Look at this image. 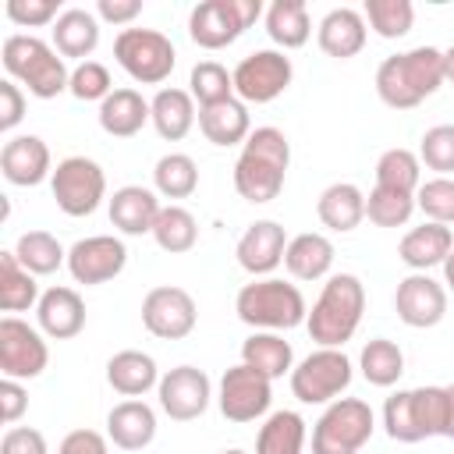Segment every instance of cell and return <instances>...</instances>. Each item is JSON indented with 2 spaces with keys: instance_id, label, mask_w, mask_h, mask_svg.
<instances>
[{
  "instance_id": "cell-7",
  "label": "cell",
  "mask_w": 454,
  "mask_h": 454,
  "mask_svg": "<svg viewBox=\"0 0 454 454\" xmlns=\"http://www.w3.org/2000/svg\"><path fill=\"white\" fill-rule=\"evenodd\" d=\"M114 60L124 67L128 78L142 85H160L170 78L177 64V50L156 28H121L114 39Z\"/></svg>"
},
{
  "instance_id": "cell-32",
  "label": "cell",
  "mask_w": 454,
  "mask_h": 454,
  "mask_svg": "<svg viewBox=\"0 0 454 454\" xmlns=\"http://www.w3.org/2000/svg\"><path fill=\"white\" fill-rule=\"evenodd\" d=\"M241 362L259 369L262 376L270 380H280V376H291L294 369V351H291V340H284L280 333L273 330H255L241 340Z\"/></svg>"
},
{
  "instance_id": "cell-15",
  "label": "cell",
  "mask_w": 454,
  "mask_h": 454,
  "mask_svg": "<svg viewBox=\"0 0 454 454\" xmlns=\"http://www.w3.org/2000/svg\"><path fill=\"white\" fill-rule=\"evenodd\" d=\"M124 266H128V248L114 234H92L67 248V273L74 277V284H85V287L121 277Z\"/></svg>"
},
{
  "instance_id": "cell-47",
  "label": "cell",
  "mask_w": 454,
  "mask_h": 454,
  "mask_svg": "<svg viewBox=\"0 0 454 454\" xmlns=\"http://www.w3.org/2000/svg\"><path fill=\"white\" fill-rule=\"evenodd\" d=\"M67 92L82 103H103L110 92H114V82H110V71L106 64L99 60H82L74 71H71V85Z\"/></svg>"
},
{
  "instance_id": "cell-19",
  "label": "cell",
  "mask_w": 454,
  "mask_h": 454,
  "mask_svg": "<svg viewBox=\"0 0 454 454\" xmlns=\"http://www.w3.org/2000/svg\"><path fill=\"white\" fill-rule=\"evenodd\" d=\"M0 170L11 184L18 188H35L46 177H53V160L50 145L39 135H14L0 149Z\"/></svg>"
},
{
  "instance_id": "cell-17",
  "label": "cell",
  "mask_w": 454,
  "mask_h": 454,
  "mask_svg": "<svg viewBox=\"0 0 454 454\" xmlns=\"http://www.w3.org/2000/svg\"><path fill=\"white\" fill-rule=\"evenodd\" d=\"M397 319L411 330H429L447 316V287L429 273H408L394 291Z\"/></svg>"
},
{
  "instance_id": "cell-2",
  "label": "cell",
  "mask_w": 454,
  "mask_h": 454,
  "mask_svg": "<svg viewBox=\"0 0 454 454\" xmlns=\"http://www.w3.org/2000/svg\"><path fill=\"white\" fill-rule=\"evenodd\" d=\"M443 85V50L415 46L376 67V96L390 110H411Z\"/></svg>"
},
{
  "instance_id": "cell-13",
  "label": "cell",
  "mask_w": 454,
  "mask_h": 454,
  "mask_svg": "<svg viewBox=\"0 0 454 454\" xmlns=\"http://www.w3.org/2000/svg\"><path fill=\"white\" fill-rule=\"evenodd\" d=\"M50 365L46 333L18 316L0 319V372L7 380H35Z\"/></svg>"
},
{
  "instance_id": "cell-12",
  "label": "cell",
  "mask_w": 454,
  "mask_h": 454,
  "mask_svg": "<svg viewBox=\"0 0 454 454\" xmlns=\"http://www.w3.org/2000/svg\"><path fill=\"white\" fill-rule=\"evenodd\" d=\"M234 74V96L241 103H273L294 78L291 57L284 50H255L238 60Z\"/></svg>"
},
{
  "instance_id": "cell-5",
  "label": "cell",
  "mask_w": 454,
  "mask_h": 454,
  "mask_svg": "<svg viewBox=\"0 0 454 454\" xmlns=\"http://www.w3.org/2000/svg\"><path fill=\"white\" fill-rule=\"evenodd\" d=\"M234 312L245 326L252 330H294L309 319V305L301 298V291L280 277H259L252 284H245L234 298Z\"/></svg>"
},
{
  "instance_id": "cell-26",
  "label": "cell",
  "mask_w": 454,
  "mask_h": 454,
  "mask_svg": "<svg viewBox=\"0 0 454 454\" xmlns=\"http://www.w3.org/2000/svg\"><path fill=\"white\" fill-rule=\"evenodd\" d=\"M316 213H319L323 227H330L337 234H348L365 220V192L351 181H333L319 192Z\"/></svg>"
},
{
  "instance_id": "cell-35",
  "label": "cell",
  "mask_w": 454,
  "mask_h": 454,
  "mask_svg": "<svg viewBox=\"0 0 454 454\" xmlns=\"http://www.w3.org/2000/svg\"><path fill=\"white\" fill-rule=\"evenodd\" d=\"M305 447V419L291 408L273 411L255 436V454H301Z\"/></svg>"
},
{
  "instance_id": "cell-50",
  "label": "cell",
  "mask_w": 454,
  "mask_h": 454,
  "mask_svg": "<svg viewBox=\"0 0 454 454\" xmlns=\"http://www.w3.org/2000/svg\"><path fill=\"white\" fill-rule=\"evenodd\" d=\"M0 454H50L46 436L32 426H11L0 440Z\"/></svg>"
},
{
  "instance_id": "cell-45",
  "label": "cell",
  "mask_w": 454,
  "mask_h": 454,
  "mask_svg": "<svg viewBox=\"0 0 454 454\" xmlns=\"http://www.w3.org/2000/svg\"><path fill=\"white\" fill-rule=\"evenodd\" d=\"M419 160L436 170V177L454 174V124H433L419 142Z\"/></svg>"
},
{
  "instance_id": "cell-40",
  "label": "cell",
  "mask_w": 454,
  "mask_h": 454,
  "mask_svg": "<svg viewBox=\"0 0 454 454\" xmlns=\"http://www.w3.org/2000/svg\"><path fill=\"white\" fill-rule=\"evenodd\" d=\"M376 184L380 188H394V192H408L415 195L422 184V160L411 149H387L376 160Z\"/></svg>"
},
{
  "instance_id": "cell-14",
  "label": "cell",
  "mask_w": 454,
  "mask_h": 454,
  "mask_svg": "<svg viewBox=\"0 0 454 454\" xmlns=\"http://www.w3.org/2000/svg\"><path fill=\"white\" fill-rule=\"evenodd\" d=\"M199 323V309L195 298L184 287L174 284H160L153 291H145L142 298V326L160 337V340H181L195 330Z\"/></svg>"
},
{
  "instance_id": "cell-55",
  "label": "cell",
  "mask_w": 454,
  "mask_h": 454,
  "mask_svg": "<svg viewBox=\"0 0 454 454\" xmlns=\"http://www.w3.org/2000/svg\"><path fill=\"white\" fill-rule=\"evenodd\" d=\"M443 436L454 440V383L447 387V426H443Z\"/></svg>"
},
{
  "instance_id": "cell-11",
  "label": "cell",
  "mask_w": 454,
  "mask_h": 454,
  "mask_svg": "<svg viewBox=\"0 0 454 454\" xmlns=\"http://www.w3.org/2000/svg\"><path fill=\"white\" fill-rule=\"evenodd\" d=\"M270 401H273V380L262 376L259 369L238 362L220 376L216 404L227 422H255L270 411Z\"/></svg>"
},
{
  "instance_id": "cell-27",
  "label": "cell",
  "mask_w": 454,
  "mask_h": 454,
  "mask_svg": "<svg viewBox=\"0 0 454 454\" xmlns=\"http://www.w3.org/2000/svg\"><path fill=\"white\" fill-rule=\"evenodd\" d=\"M106 383L121 397H142L153 387H160L156 358L145 355V351H138V348H124V351L110 355V362H106Z\"/></svg>"
},
{
  "instance_id": "cell-57",
  "label": "cell",
  "mask_w": 454,
  "mask_h": 454,
  "mask_svg": "<svg viewBox=\"0 0 454 454\" xmlns=\"http://www.w3.org/2000/svg\"><path fill=\"white\" fill-rule=\"evenodd\" d=\"M443 287L447 291H454V252L447 255V262H443Z\"/></svg>"
},
{
  "instance_id": "cell-22",
  "label": "cell",
  "mask_w": 454,
  "mask_h": 454,
  "mask_svg": "<svg viewBox=\"0 0 454 454\" xmlns=\"http://www.w3.org/2000/svg\"><path fill=\"white\" fill-rule=\"evenodd\" d=\"M450 252H454V234H450V227H447V223H433V220L411 227V231L401 238V245H397V259H401L411 273H426V270H433V266H443Z\"/></svg>"
},
{
  "instance_id": "cell-36",
  "label": "cell",
  "mask_w": 454,
  "mask_h": 454,
  "mask_svg": "<svg viewBox=\"0 0 454 454\" xmlns=\"http://www.w3.org/2000/svg\"><path fill=\"white\" fill-rule=\"evenodd\" d=\"M11 252L18 255V262H21L32 277H46V273H57L60 266H67V252H64V245H60L50 231H25V234L14 241Z\"/></svg>"
},
{
  "instance_id": "cell-37",
  "label": "cell",
  "mask_w": 454,
  "mask_h": 454,
  "mask_svg": "<svg viewBox=\"0 0 454 454\" xmlns=\"http://www.w3.org/2000/svg\"><path fill=\"white\" fill-rule=\"evenodd\" d=\"M358 369L365 376V383L372 387H394L401 376H404V351L387 340V337H372L362 355H358Z\"/></svg>"
},
{
  "instance_id": "cell-28",
  "label": "cell",
  "mask_w": 454,
  "mask_h": 454,
  "mask_svg": "<svg viewBox=\"0 0 454 454\" xmlns=\"http://www.w3.org/2000/svg\"><path fill=\"white\" fill-rule=\"evenodd\" d=\"M153 121L149 99H142L138 89H114L99 103V128L114 138H131Z\"/></svg>"
},
{
  "instance_id": "cell-29",
  "label": "cell",
  "mask_w": 454,
  "mask_h": 454,
  "mask_svg": "<svg viewBox=\"0 0 454 454\" xmlns=\"http://www.w3.org/2000/svg\"><path fill=\"white\" fill-rule=\"evenodd\" d=\"M99 46V18L85 7H67L53 21V50L67 60H89V53Z\"/></svg>"
},
{
  "instance_id": "cell-16",
  "label": "cell",
  "mask_w": 454,
  "mask_h": 454,
  "mask_svg": "<svg viewBox=\"0 0 454 454\" xmlns=\"http://www.w3.org/2000/svg\"><path fill=\"white\" fill-rule=\"evenodd\" d=\"M156 397H160V408L163 415H170L174 422H192L199 419L209 401H213V383L202 369L195 365H177L170 372L160 376V387H156Z\"/></svg>"
},
{
  "instance_id": "cell-20",
  "label": "cell",
  "mask_w": 454,
  "mask_h": 454,
  "mask_svg": "<svg viewBox=\"0 0 454 454\" xmlns=\"http://www.w3.org/2000/svg\"><path fill=\"white\" fill-rule=\"evenodd\" d=\"M35 319L50 340H71L85 330V301L74 287H50L35 305Z\"/></svg>"
},
{
  "instance_id": "cell-54",
  "label": "cell",
  "mask_w": 454,
  "mask_h": 454,
  "mask_svg": "<svg viewBox=\"0 0 454 454\" xmlns=\"http://www.w3.org/2000/svg\"><path fill=\"white\" fill-rule=\"evenodd\" d=\"M138 14H142V0H99L96 4V18L110 25H131Z\"/></svg>"
},
{
  "instance_id": "cell-30",
  "label": "cell",
  "mask_w": 454,
  "mask_h": 454,
  "mask_svg": "<svg viewBox=\"0 0 454 454\" xmlns=\"http://www.w3.org/2000/svg\"><path fill=\"white\" fill-rule=\"evenodd\" d=\"M333 241L319 231H305V234H294L287 241V252H284V266L294 280H323L333 266Z\"/></svg>"
},
{
  "instance_id": "cell-52",
  "label": "cell",
  "mask_w": 454,
  "mask_h": 454,
  "mask_svg": "<svg viewBox=\"0 0 454 454\" xmlns=\"http://www.w3.org/2000/svg\"><path fill=\"white\" fill-rule=\"evenodd\" d=\"M28 411V390L21 387V380H0V419L7 426H14L21 415Z\"/></svg>"
},
{
  "instance_id": "cell-21",
  "label": "cell",
  "mask_w": 454,
  "mask_h": 454,
  "mask_svg": "<svg viewBox=\"0 0 454 454\" xmlns=\"http://www.w3.org/2000/svg\"><path fill=\"white\" fill-rule=\"evenodd\" d=\"M319 50L333 60H351L355 53H362L365 39H369V25L362 18V11L355 7H333L323 14L319 28H316Z\"/></svg>"
},
{
  "instance_id": "cell-9",
  "label": "cell",
  "mask_w": 454,
  "mask_h": 454,
  "mask_svg": "<svg viewBox=\"0 0 454 454\" xmlns=\"http://www.w3.org/2000/svg\"><path fill=\"white\" fill-rule=\"evenodd\" d=\"M351 387V358L340 348H316L291 369V394L301 404H333Z\"/></svg>"
},
{
  "instance_id": "cell-43",
  "label": "cell",
  "mask_w": 454,
  "mask_h": 454,
  "mask_svg": "<svg viewBox=\"0 0 454 454\" xmlns=\"http://www.w3.org/2000/svg\"><path fill=\"white\" fill-rule=\"evenodd\" d=\"M188 92L199 106H213L234 96V74L216 60H199L188 74Z\"/></svg>"
},
{
  "instance_id": "cell-18",
  "label": "cell",
  "mask_w": 454,
  "mask_h": 454,
  "mask_svg": "<svg viewBox=\"0 0 454 454\" xmlns=\"http://www.w3.org/2000/svg\"><path fill=\"white\" fill-rule=\"evenodd\" d=\"M287 231L277 223V220H255L245 227V234L238 238V266L245 273H252V280L259 277H270L280 262H284V252H287Z\"/></svg>"
},
{
  "instance_id": "cell-3",
  "label": "cell",
  "mask_w": 454,
  "mask_h": 454,
  "mask_svg": "<svg viewBox=\"0 0 454 454\" xmlns=\"http://www.w3.org/2000/svg\"><path fill=\"white\" fill-rule=\"evenodd\" d=\"M365 312V287L355 273H333L326 277L319 298L309 309L305 330L319 348H344Z\"/></svg>"
},
{
  "instance_id": "cell-51",
  "label": "cell",
  "mask_w": 454,
  "mask_h": 454,
  "mask_svg": "<svg viewBox=\"0 0 454 454\" xmlns=\"http://www.w3.org/2000/svg\"><path fill=\"white\" fill-rule=\"evenodd\" d=\"M25 117V92L18 82L4 78L0 82V131H14Z\"/></svg>"
},
{
  "instance_id": "cell-34",
  "label": "cell",
  "mask_w": 454,
  "mask_h": 454,
  "mask_svg": "<svg viewBox=\"0 0 454 454\" xmlns=\"http://www.w3.org/2000/svg\"><path fill=\"white\" fill-rule=\"evenodd\" d=\"M39 284L35 277L18 262L14 252H0V309L4 312H28L39 305Z\"/></svg>"
},
{
  "instance_id": "cell-56",
  "label": "cell",
  "mask_w": 454,
  "mask_h": 454,
  "mask_svg": "<svg viewBox=\"0 0 454 454\" xmlns=\"http://www.w3.org/2000/svg\"><path fill=\"white\" fill-rule=\"evenodd\" d=\"M443 82H450V85H454V46H447V50H443Z\"/></svg>"
},
{
  "instance_id": "cell-58",
  "label": "cell",
  "mask_w": 454,
  "mask_h": 454,
  "mask_svg": "<svg viewBox=\"0 0 454 454\" xmlns=\"http://www.w3.org/2000/svg\"><path fill=\"white\" fill-rule=\"evenodd\" d=\"M220 454H245V450H238V447H231V450H220Z\"/></svg>"
},
{
  "instance_id": "cell-6",
  "label": "cell",
  "mask_w": 454,
  "mask_h": 454,
  "mask_svg": "<svg viewBox=\"0 0 454 454\" xmlns=\"http://www.w3.org/2000/svg\"><path fill=\"white\" fill-rule=\"evenodd\" d=\"M376 429V415L362 397H337L312 429V454H358Z\"/></svg>"
},
{
  "instance_id": "cell-1",
  "label": "cell",
  "mask_w": 454,
  "mask_h": 454,
  "mask_svg": "<svg viewBox=\"0 0 454 454\" xmlns=\"http://www.w3.org/2000/svg\"><path fill=\"white\" fill-rule=\"evenodd\" d=\"M287 167H291L287 135L280 128H273V124L252 128V135L245 138V145L238 153V163H234V188L252 206L273 202L280 195V188H284Z\"/></svg>"
},
{
  "instance_id": "cell-31",
  "label": "cell",
  "mask_w": 454,
  "mask_h": 454,
  "mask_svg": "<svg viewBox=\"0 0 454 454\" xmlns=\"http://www.w3.org/2000/svg\"><path fill=\"white\" fill-rule=\"evenodd\" d=\"M149 110H153V128H156V135L167 138V142H181V138L195 128V121H199L195 99H192L188 89H160V92L149 99Z\"/></svg>"
},
{
  "instance_id": "cell-24",
  "label": "cell",
  "mask_w": 454,
  "mask_h": 454,
  "mask_svg": "<svg viewBox=\"0 0 454 454\" xmlns=\"http://www.w3.org/2000/svg\"><path fill=\"white\" fill-rule=\"evenodd\" d=\"M106 440L121 450L149 447L156 440V411L138 397H128V401L114 404L110 415H106Z\"/></svg>"
},
{
  "instance_id": "cell-39",
  "label": "cell",
  "mask_w": 454,
  "mask_h": 454,
  "mask_svg": "<svg viewBox=\"0 0 454 454\" xmlns=\"http://www.w3.org/2000/svg\"><path fill=\"white\" fill-rule=\"evenodd\" d=\"M153 238H156V245H160L163 252L184 255V252H192L195 241H199V223H195V216H192L184 206L170 202V206L160 209L156 227H153Z\"/></svg>"
},
{
  "instance_id": "cell-53",
  "label": "cell",
  "mask_w": 454,
  "mask_h": 454,
  "mask_svg": "<svg viewBox=\"0 0 454 454\" xmlns=\"http://www.w3.org/2000/svg\"><path fill=\"white\" fill-rule=\"evenodd\" d=\"M57 454H110V447H106V436L96 429H71L60 440Z\"/></svg>"
},
{
  "instance_id": "cell-38",
  "label": "cell",
  "mask_w": 454,
  "mask_h": 454,
  "mask_svg": "<svg viewBox=\"0 0 454 454\" xmlns=\"http://www.w3.org/2000/svg\"><path fill=\"white\" fill-rule=\"evenodd\" d=\"M153 184L163 199H188L199 188V163L188 153H167L153 167Z\"/></svg>"
},
{
  "instance_id": "cell-41",
  "label": "cell",
  "mask_w": 454,
  "mask_h": 454,
  "mask_svg": "<svg viewBox=\"0 0 454 454\" xmlns=\"http://www.w3.org/2000/svg\"><path fill=\"white\" fill-rule=\"evenodd\" d=\"M362 18L380 39H401L415 25V7L411 0H365Z\"/></svg>"
},
{
  "instance_id": "cell-23",
  "label": "cell",
  "mask_w": 454,
  "mask_h": 454,
  "mask_svg": "<svg viewBox=\"0 0 454 454\" xmlns=\"http://www.w3.org/2000/svg\"><path fill=\"white\" fill-rule=\"evenodd\" d=\"M160 195L153 188H142V184H124L110 195V223L121 231V234H153L156 227V216H160Z\"/></svg>"
},
{
  "instance_id": "cell-25",
  "label": "cell",
  "mask_w": 454,
  "mask_h": 454,
  "mask_svg": "<svg viewBox=\"0 0 454 454\" xmlns=\"http://www.w3.org/2000/svg\"><path fill=\"white\" fill-rule=\"evenodd\" d=\"M199 131L206 135V142L213 145H245V138L252 135V117H248V103H241L238 96L213 103V106H199Z\"/></svg>"
},
{
  "instance_id": "cell-10",
  "label": "cell",
  "mask_w": 454,
  "mask_h": 454,
  "mask_svg": "<svg viewBox=\"0 0 454 454\" xmlns=\"http://www.w3.org/2000/svg\"><path fill=\"white\" fill-rule=\"evenodd\" d=\"M50 192H53V202H57L60 213H67V216H89L106 199V174L89 156H64L53 167Z\"/></svg>"
},
{
  "instance_id": "cell-8",
  "label": "cell",
  "mask_w": 454,
  "mask_h": 454,
  "mask_svg": "<svg viewBox=\"0 0 454 454\" xmlns=\"http://www.w3.org/2000/svg\"><path fill=\"white\" fill-rule=\"evenodd\" d=\"M259 14H262L259 0H202L188 14V35L202 50H223L248 25H255Z\"/></svg>"
},
{
  "instance_id": "cell-42",
  "label": "cell",
  "mask_w": 454,
  "mask_h": 454,
  "mask_svg": "<svg viewBox=\"0 0 454 454\" xmlns=\"http://www.w3.org/2000/svg\"><path fill=\"white\" fill-rule=\"evenodd\" d=\"M383 426H387V436L397 440V443H419L426 440V429H422V419H419V408H415V394L411 390H397L387 397L383 404Z\"/></svg>"
},
{
  "instance_id": "cell-46",
  "label": "cell",
  "mask_w": 454,
  "mask_h": 454,
  "mask_svg": "<svg viewBox=\"0 0 454 454\" xmlns=\"http://www.w3.org/2000/svg\"><path fill=\"white\" fill-rule=\"evenodd\" d=\"M415 206L433 223H454V177H429L415 192Z\"/></svg>"
},
{
  "instance_id": "cell-4",
  "label": "cell",
  "mask_w": 454,
  "mask_h": 454,
  "mask_svg": "<svg viewBox=\"0 0 454 454\" xmlns=\"http://www.w3.org/2000/svg\"><path fill=\"white\" fill-rule=\"evenodd\" d=\"M4 71L11 82L25 85L35 99H53L60 92H67L71 85V71L64 64V57L53 50V43L39 39V35H7L4 50H0Z\"/></svg>"
},
{
  "instance_id": "cell-49",
  "label": "cell",
  "mask_w": 454,
  "mask_h": 454,
  "mask_svg": "<svg viewBox=\"0 0 454 454\" xmlns=\"http://www.w3.org/2000/svg\"><path fill=\"white\" fill-rule=\"evenodd\" d=\"M4 14L21 28H39V25L57 21L64 11H60V0H7Z\"/></svg>"
},
{
  "instance_id": "cell-48",
  "label": "cell",
  "mask_w": 454,
  "mask_h": 454,
  "mask_svg": "<svg viewBox=\"0 0 454 454\" xmlns=\"http://www.w3.org/2000/svg\"><path fill=\"white\" fill-rule=\"evenodd\" d=\"M415 408L426 436H443L447 426V387H415Z\"/></svg>"
},
{
  "instance_id": "cell-44",
  "label": "cell",
  "mask_w": 454,
  "mask_h": 454,
  "mask_svg": "<svg viewBox=\"0 0 454 454\" xmlns=\"http://www.w3.org/2000/svg\"><path fill=\"white\" fill-rule=\"evenodd\" d=\"M415 209H419L415 195H408V192H394V188L372 184V192L365 195V216L376 227H404Z\"/></svg>"
},
{
  "instance_id": "cell-33",
  "label": "cell",
  "mask_w": 454,
  "mask_h": 454,
  "mask_svg": "<svg viewBox=\"0 0 454 454\" xmlns=\"http://www.w3.org/2000/svg\"><path fill=\"white\" fill-rule=\"evenodd\" d=\"M266 35L280 50H298L312 35V18L301 0H273L266 7Z\"/></svg>"
}]
</instances>
